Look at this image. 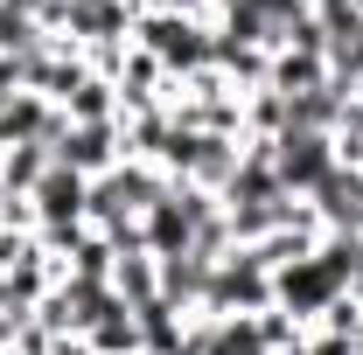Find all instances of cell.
<instances>
[{
    "instance_id": "1",
    "label": "cell",
    "mask_w": 363,
    "mask_h": 355,
    "mask_svg": "<svg viewBox=\"0 0 363 355\" xmlns=\"http://www.w3.org/2000/svg\"><path fill=\"white\" fill-rule=\"evenodd\" d=\"M266 153H272V175H279L286 195H315L335 175V139L328 133H279Z\"/></svg>"
},
{
    "instance_id": "2",
    "label": "cell",
    "mask_w": 363,
    "mask_h": 355,
    "mask_svg": "<svg viewBox=\"0 0 363 355\" xmlns=\"http://www.w3.org/2000/svg\"><path fill=\"white\" fill-rule=\"evenodd\" d=\"M49 161L56 168H70V175H112L119 161H126V139H119V126H63V133L49 139Z\"/></svg>"
},
{
    "instance_id": "3",
    "label": "cell",
    "mask_w": 363,
    "mask_h": 355,
    "mask_svg": "<svg viewBox=\"0 0 363 355\" xmlns=\"http://www.w3.org/2000/svg\"><path fill=\"white\" fill-rule=\"evenodd\" d=\"M28 202H35V223L43 230H77L91 216V181L70 175V168H49L35 188H28Z\"/></svg>"
},
{
    "instance_id": "4",
    "label": "cell",
    "mask_w": 363,
    "mask_h": 355,
    "mask_svg": "<svg viewBox=\"0 0 363 355\" xmlns=\"http://www.w3.org/2000/svg\"><path fill=\"white\" fill-rule=\"evenodd\" d=\"M63 119L70 126H119V84L112 77H84L63 98Z\"/></svg>"
},
{
    "instance_id": "5",
    "label": "cell",
    "mask_w": 363,
    "mask_h": 355,
    "mask_svg": "<svg viewBox=\"0 0 363 355\" xmlns=\"http://www.w3.org/2000/svg\"><path fill=\"white\" fill-rule=\"evenodd\" d=\"M112 293L126 300V307H147V300H161V265H154V251H119V265H112Z\"/></svg>"
}]
</instances>
